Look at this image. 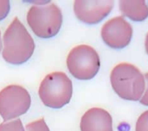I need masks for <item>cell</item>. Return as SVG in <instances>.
Instances as JSON below:
<instances>
[{
    "label": "cell",
    "mask_w": 148,
    "mask_h": 131,
    "mask_svg": "<svg viewBox=\"0 0 148 131\" xmlns=\"http://www.w3.org/2000/svg\"><path fill=\"white\" fill-rule=\"evenodd\" d=\"M3 59L12 65L25 63L32 56L35 43L21 21L15 18L9 25L3 37Z\"/></svg>",
    "instance_id": "1"
},
{
    "label": "cell",
    "mask_w": 148,
    "mask_h": 131,
    "mask_svg": "<svg viewBox=\"0 0 148 131\" xmlns=\"http://www.w3.org/2000/svg\"><path fill=\"white\" fill-rule=\"evenodd\" d=\"M114 92L126 101H140L145 88V79L134 65L119 63L113 68L110 76Z\"/></svg>",
    "instance_id": "2"
},
{
    "label": "cell",
    "mask_w": 148,
    "mask_h": 131,
    "mask_svg": "<svg viewBox=\"0 0 148 131\" xmlns=\"http://www.w3.org/2000/svg\"><path fill=\"white\" fill-rule=\"evenodd\" d=\"M38 95L48 108L58 109L68 104L72 96V82L63 72L47 74L40 83Z\"/></svg>",
    "instance_id": "3"
},
{
    "label": "cell",
    "mask_w": 148,
    "mask_h": 131,
    "mask_svg": "<svg viewBox=\"0 0 148 131\" xmlns=\"http://www.w3.org/2000/svg\"><path fill=\"white\" fill-rule=\"evenodd\" d=\"M27 23L34 34L41 39L56 36L63 23L60 8L55 4L32 6L26 16Z\"/></svg>",
    "instance_id": "4"
},
{
    "label": "cell",
    "mask_w": 148,
    "mask_h": 131,
    "mask_svg": "<svg viewBox=\"0 0 148 131\" xmlns=\"http://www.w3.org/2000/svg\"><path fill=\"white\" fill-rule=\"evenodd\" d=\"M66 65L74 78L88 81L99 73L100 59L94 48L87 45H79L70 51L66 59Z\"/></svg>",
    "instance_id": "5"
},
{
    "label": "cell",
    "mask_w": 148,
    "mask_h": 131,
    "mask_svg": "<svg viewBox=\"0 0 148 131\" xmlns=\"http://www.w3.org/2000/svg\"><path fill=\"white\" fill-rule=\"evenodd\" d=\"M31 103V95L22 86L9 85L0 91V115L5 121L25 114Z\"/></svg>",
    "instance_id": "6"
},
{
    "label": "cell",
    "mask_w": 148,
    "mask_h": 131,
    "mask_svg": "<svg viewBox=\"0 0 148 131\" xmlns=\"http://www.w3.org/2000/svg\"><path fill=\"white\" fill-rule=\"evenodd\" d=\"M114 6L112 0H76L73 10L76 17L87 25H95L107 17Z\"/></svg>",
    "instance_id": "7"
},
{
    "label": "cell",
    "mask_w": 148,
    "mask_h": 131,
    "mask_svg": "<svg viewBox=\"0 0 148 131\" xmlns=\"http://www.w3.org/2000/svg\"><path fill=\"white\" fill-rule=\"evenodd\" d=\"M132 37V26L123 18L115 17L109 19L101 28V38L110 47L121 49L127 46Z\"/></svg>",
    "instance_id": "8"
},
{
    "label": "cell",
    "mask_w": 148,
    "mask_h": 131,
    "mask_svg": "<svg viewBox=\"0 0 148 131\" xmlns=\"http://www.w3.org/2000/svg\"><path fill=\"white\" fill-rule=\"evenodd\" d=\"M81 131H113L111 114L101 108L87 110L80 121Z\"/></svg>",
    "instance_id": "9"
},
{
    "label": "cell",
    "mask_w": 148,
    "mask_h": 131,
    "mask_svg": "<svg viewBox=\"0 0 148 131\" xmlns=\"http://www.w3.org/2000/svg\"><path fill=\"white\" fill-rule=\"evenodd\" d=\"M121 13L135 22H141L148 18V6L144 0H122L119 1Z\"/></svg>",
    "instance_id": "10"
},
{
    "label": "cell",
    "mask_w": 148,
    "mask_h": 131,
    "mask_svg": "<svg viewBox=\"0 0 148 131\" xmlns=\"http://www.w3.org/2000/svg\"><path fill=\"white\" fill-rule=\"evenodd\" d=\"M0 131H25L22 121L20 119L4 121L0 124Z\"/></svg>",
    "instance_id": "11"
},
{
    "label": "cell",
    "mask_w": 148,
    "mask_h": 131,
    "mask_svg": "<svg viewBox=\"0 0 148 131\" xmlns=\"http://www.w3.org/2000/svg\"><path fill=\"white\" fill-rule=\"evenodd\" d=\"M25 131H50L44 118L30 122L25 127Z\"/></svg>",
    "instance_id": "12"
},
{
    "label": "cell",
    "mask_w": 148,
    "mask_h": 131,
    "mask_svg": "<svg viewBox=\"0 0 148 131\" xmlns=\"http://www.w3.org/2000/svg\"><path fill=\"white\" fill-rule=\"evenodd\" d=\"M135 131H148V110L141 114L138 118Z\"/></svg>",
    "instance_id": "13"
},
{
    "label": "cell",
    "mask_w": 148,
    "mask_h": 131,
    "mask_svg": "<svg viewBox=\"0 0 148 131\" xmlns=\"http://www.w3.org/2000/svg\"><path fill=\"white\" fill-rule=\"evenodd\" d=\"M11 4L9 0H0V21L5 19L9 14Z\"/></svg>",
    "instance_id": "14"
},
{
    "label": "cell",
    "mask_w": 148,
    "mask_h": 131,
    "mask_svg": "<svg viewBox=\"0 0 148 131\" xmlns=\"http://www.w3.org/2000/svg\"><path fill=\"white\" fill-rule=\"evenodd\" d=\"M145 79L146 81V89L142 98L140 99V103L144 106H148V73L145 74Z\"/></svg>",
    "instance_id": "15"
},
{
    "label": "cell",
    "mask_w": 148,
    "mask_h": 131,
    "mask_svg": "<svg viewBox=\"0 0 148 131\" xmlns=\"http://www.w3.org/2000/svg\"><path fill=\"white\" fill-rule=\"evenodd\" d=\"M145 51H146V53L148 54V33L145 37Z\"/></svg>",
    "instance_id": "16"
},
{
    "label": "cell",
    "mask_w": 148,
    "mask_h": 131,
    "mask_svg": "<svg viewBox=\"0 0 148 131\" xmlns=\"http://www.w3.org/2000/svg\"><path fill=\"white\" fill-rule=\"evenodd\" d=\"M2 46H3V44H2V39H1V32H0V52L2 50Z\"/></svg>",
    "instance_id": "17"
}]
</instances>
